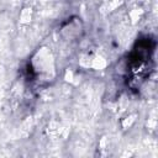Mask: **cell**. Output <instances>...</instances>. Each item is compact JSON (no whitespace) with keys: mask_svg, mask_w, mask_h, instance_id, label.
Instances as JSON below:
<instances>
[{"mask_svg":"<svg viewBox=\"0 0 158 158\" xmlns=\"http://www.w3.org/2000/svg\"><path fill=\"white\" fill-rule=\"evenodd\" d=\"M84 33V26L79 17L69 19L63 26L60 27V36L67 41H75L80 38Z\"/></svg>","mask_w":158,"mask_h":158,"instance_id":"cell-1","label":"cell"}]
</instances>
